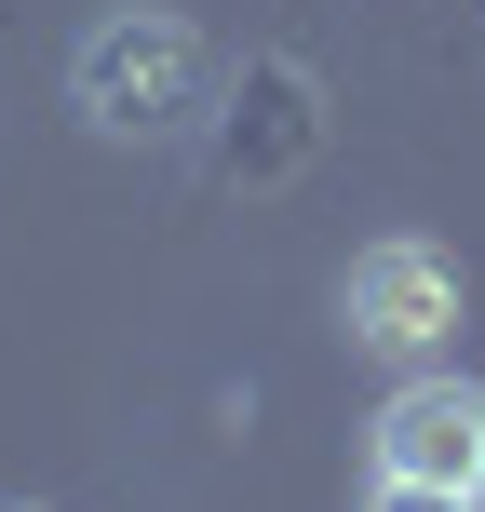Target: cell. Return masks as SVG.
I'll use <instances>...</instances> for the list:
<instances>
[{"label":"cell","instance_id":"obj_1","mask_svg":"<svg viewBox=\"0 0 485 512\" xmlns=\"http://www.w3.org/2000/svg\"><path fill=\"white\" fill-rule=\"evenodd\" d=\"M68 108L108 135V149H189V135L230 108V68H216V41L176 14V0H122V14L81 27Z\"/></svg>","mask_w":485,"mask_h":512},{"label":"cell","instance_id":"obj_2","mask_svg":"<svg viewBox=\"0 0 485 512\" xmlns=\"http://www.w3.org/2000/svg\"><path fill=\"white\" fill-rule=\"evenodd\" d=\"M337 337H351L364 364H445V337H459V256L445 243H418V230H391V243H364L351 270H337Z\"/></svg>","mask_w":485,"mask_h":512},{"label":"cell","instance_id":"obj_3","mask_svg":"<svg viewBox=\"0 0 485 512\" xmlns=\"http://www.w3.org/2000/svg\"><path fill=\"white\" fill-rule=\"evenodd\" d=\"M364 459H378V486H459V499H485V378L418 364V378L378 405Z\"/></svg>","mask_w":485,"mask_h":512},{"label":"cell","instance_id":"obj_4","mask_svg":"<svg viewBox=\"0 0 485 512\" xmlns=\"http://www.w3.org/2000/svg\"><path fill=\"white\" fill-rule=\"evenodd\" d=\"M324 135V108H310V68H243V95H230V135H216V176H243V189H270L283 162Z\"/></svg>","mask_w":485,"mask_h":512},{"label":"cell","instance_id":"obj_5","mask_svg":"<svg viewBox=\"0 0 485 512\" xmlns=\"http://www.w3.org/2000/svg\"><path fill=\"white\" fill-rule=\"evenodd\" d=\"M364 512H485V499H459V486H364Z\"/></svg>","mask_w":485,"mask_h":512},{"label":"cell","instance_id":"obj_6","mask_svg":"<svg viewBox=\"0 0 485 512\" xmlns=\"http://www.w3.org/2000/svg\"><path fill=\"white\" fill-rule=\"evenodd\" d=\"M14 512H27V499H14Z\"/></svg>","mask_w":485,"mask_h":512}]
</instances>
